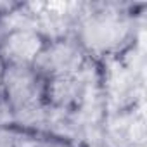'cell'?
<instances>
[{"label":"cell","instance_id":"6","mask_svg":"<svg viewBox=\"0 0 147 147\" xmlns=\"http://www.w3.org/2000/svg\"><path fill=\"white\" fill-rule=\"evenodd\" d=\"M19 128L16 126H0V147H16Z\"/></svg>","mask_w":147,"mask_h":147},{"label":"cell","instance_id":"3","mask_svg":"<svg viewBox=\"0 0 147 147\" xmlns=\"http://www.w3.org/2000/svg\"><path fill=\"white\" fill-rule=\"evenodd\" d=\"M2 94L12 111L26 109L45 102V80L33 69V66L5 64L2 76Z\"/></svg>","mask_w":147,"mask_h":147},{"label":"cell","instance_id":"8","mask_svg":"<svg viewBox=\"0 0 147 147\" xmlns=\"http://www.w3.org/2000/svg\"><path fill=\"white\" fill-rule=\"evenodd\" d=\"M4 67H5V64H4V61L0 59V90H2V76H4Z\"/></svg>","mask_w":147,"mask_h":147},{"label":"cell","instance_id":"2","mask_svg":"<svg viewBox=\"0 0 147 147\" xmlns=\"http://www.w3.org/2000/svg\"><path fill=\"white\" fill-rule=\"evenodd\" d=\"M88 61L90 55L71 35L49 40L33 62V69L45 82L54 78H69L80 75Z\"/></svg>","mask_w":147,"mask_h":147},{"label":"cell","instance_id":"4","mask_svg":"<svg viewBox=\"0 0 147 147\" xmlns=\"http://www.w3.org/2000/svg\"><path fill=\"white\" fill-rule=\"evenodd\" d=\"M47 40L35 28H14L0 33V59L4 64L33 66Z\"/></svg>","mask_w":147,"mask_h":147},{"label":"cell","instance_id":"1","mask_svg":"<svg viewBox=\"0 0 147 147\" xmlns=\"http://www.w3.org/2000/svg\"><path fill=\"white\" fill-rule=\"evenodd\" d=\"M133 23L114 5H83L73 36L88 55H106L121 49L131 36Z\"/></svg>","mask_w":147,"mask_h":147},{"label":"cell","instance_id":"7","mask_svg":"<svg viewBox=\"0 0 147 147\" xmlns=\"http://www.w3.org/2000/svg\"><path fill=\"white\" fill-rule=\"evenodd\" d=\"M42 147H78V145L71 140H66V138L49 137V138H42Z\"/></svg>","mask_w":147,"mask_h":147},{"label":"cell","instance_id":"5","mask_svg":"<svg viewBox=\"0 0 147 147\" xmlns=\"http://www.w3.org/2000/svg\"><path fill=\"white\" fill-rule=\"evenodd\" d=\"M0 126H14V111L0 90Z\"/></svg>","mask_w":147,"mask_h":147}]
</instances>
